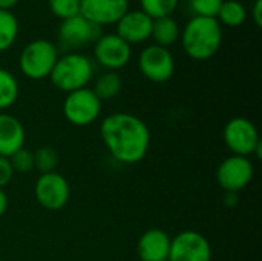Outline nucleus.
<instances>
[{"label": "nucleus", "mask_w": 262, "mask_h": 261, "mask_svg": "<svg viewBox=\"0 0 262 261\" xmlns=\"http://www.w3.org/2000/svg\"><path fill=\"white\" fill-rule=\"evenodd\" d=\"M100 137L107 152L123 165L140 163L150 146L149 126L129 112H114L103 118Z\"/></svg>", "instance_id": "obj_1"}, {"label": "nucleus", "mask_w": 262, "mask_h": 261, "mask_svg": "<svg viewBox=\"0 0 262 261\" xmlns=\"http://www.w3.org/2000/svg\"><path fill=\"white\" fill-rule=\"evenodd\" d=\"M184 52L196 62L212 58L223 43V28L216 18L193 15L180 32Z\"/></svg>", "instance_id": "obj_2"}, {"label": "nucleus", "mask_w": 262, "mask_h": 261, "mask_svg": "<svg viewBox=\"0 0 262 261\" xmlns=\"http://www.w3.org/2000/svg\"><path fill=\"white\" fill-rule=\"evenodd\" d=\"M94 75V66L89 57L78 52H71L58 57L49 78L52 85L66 94L81 88H88Z\"/></svg>", "instance_id": "obj_3"}, {"label": "nucleus", "mask_w": 262, "mask_h": 261, "mask_svg": "<svg viewBox=\"0 0 262 261\" xmlns=\"http://www.w3.org/2000/svg\"><path fill=\"white\" fill-rule=\"evenodd\" d=\"M58 60L57 48L46 38H37L29 42L18 58L20 71L31 80H43L51 75Z\"/></svg>", "instance_id": "obj_4"}, {"label": "nucleus", "mask_w": 262, "mask_h": 261, "mask_svg": "<svg viewBox=\"0 0 262 261\" xmlns=\"http://www.w3.org/2000/svg\"><path fill=\"white\" fill-rule=\"evenodd\" d=\"M223 138L232 155L261 157L262 142L255 123L246 117H233L223 131Z\"/></svg>", "instance_id": "obj_5"}, {"label": "nucleus", "mask_w": 262, "mask_h": 261, "mask_svg": "<svg viewBox=\"0 0 262 261\" xmlns=\"http://www.w3.org/2000/svg\"><path fill=\"white\" fill-rule=\"evenodd\" d=\"M101 103L91 88H81L66 94L63 115L74 126H88L100 117Z\"/></svg>", "instance_id": "obj_6"}, {"label": "nucleus", "mask_w": 262, "mask_h": 261, "mask_svg": "<svg viewBox=\"0 0 262 261\" xmlns=\"http://www.w3.org/2000/svg\"><path fill=\"white\" fill-rule=\"evenodd\" d=\"M34 197L46 211L63 209L71 197L69 182L57 171L40 174L34 185Z\"/></svg>", "instance_id": "obj_7"}, {"label": "nucleus", "mask_w": 262, "mask_h": 261, "mask_svg": "<svg viewBox=\"0 0 262 261\" xmlns=\"http://www.w3.org/2000/svg\"><path fill=\"white\" fill-rule=\"evenodd\" d=\"M255 174V168L250 158L230 155L224 158L216 169V183L224 192L238 194L246 189Z\"/></svg>", "instance_id": "obj_8"}, {"label": "nucleus", "mask_w": 262, "mask_h": 261, "mask_svg": "<svg viewBox=\"0 0 262 261\" xmlns=\"http://www.w3.org/2000/svg\"><path fill=\"white\" fill-rule=\"evenodd\" d=\"M138 68L147 80L154 83H166L175 72V58L169 48L150 45L141 51Z\"/></svg>", "instance_id": "obj_9"}, {"label": "nucleus", "mask_w": 262, "mask_h": 261, "mask_svg": "<svg viewBox=\"0 0 262 261\" xmlns=\"http://www.w3.org/2000/svg\"><path fill=\"white\" fill-rule=\"evenodd\" d=\"M210 242L198 231H183L170 242L167 261H212Z\"/></svg>", "instance_id": "obj_10"}, {"label": "nucleus", "mask_w": 262, "mask_h": 261, "mask_svg": "<svg viewBox=\"0 0 262 261\" xmlns=\"http://www.w3.org/2000/svg\"><path fill=\"white\" fill-rule=\"evenodd\" d=\"M94 57L107 71H117L129 63L132 48L117 34H104L94 42Z\"/></svg>", "instance_id": "obj_11"}, {"label": "nucleus", "mask_w": 262, "mask_h": 261, "mask_svg": "<svg viewBox=\"0 0 262 261\" xmlns=\"http://www.w3.org/2000/svg\"><path fill=\"white\" fill-rule=\"evenodd\" d=\"M129 11V0H80V14L97 26L115 25Z\"/></svg>", "instance_id": "obj_12"}, {"label": "nucleus", "mask_w": 262, "mask_h": 261, "mask_svg": "<svg viewBox=\"0 0 262 261\" xmlns=\"http://www.w3.org/2000/svg\"><path fill=\"white\" fill-rule=\"evenodd\" d=\"M100 37V26L86 20L81 14L61 22L58 38L68 48H83Z\"/></svg>", "instance_id": "obj_13"}, {"label": "nucleus", "mask_w": 262, "mask_h": 261, "mask_svg": "<svg viewBox=\"0 0 262 261\" xmlns=\"http://www.w3.org/2000/svg\"><path fill=\"white\" fill-rule=\"evenodd\" d=\"M152 23H154V20L147 14H144L141 9L127 11L115 23L117 25V35L121 37L129 45L143 43L147 38H150Z\"/></svg>", "instance_id": "obj_14"}, {"label": "nucleus", "mask_w": 262, "mask_h": 261, "mask_svg": "<svg viewBox=\"0 0 262 261\" xmlns=\"http://www.w3.org/2000/svg\"><path fill=\"white\" fill-rule=\"evenodd\" d=\"M170 235L158 228L147 229L138 238L137 254L141 261H167L170 251Z\"/></svg>", "instance_id": "obj_15"}, {"label": "nucleus", "mask_w": 262, "mask_h": 261, "mask_svg": "<svg viewBox=\"0 0 262 261\" xmlns=\"http://www.w3.org/2000/svg\"><path fill=\"white\" fill-rule=\"evenodd\" d=\"M25 128L21 122L6 112H0V157H11L25 148Z\"/></svg>", "instance_id": "obj_16"}, {"label": "nucleus", "mask_w": 262, "mask_h": 261, "mask_svg": "<svg viewBox=\"0 0 262 261\" xmlns=\"http://www.w3.org/2000/svg\"><path fill=\"white\" fill-rule=\"evenodd\" d=\"M180 28L177 20L172 15L155 18L152 23V34L150 37L155 40V45L169 48L180 38Z\"/></svg>", "instance_id": "obj_17"}, {"label": "nucleus", "mask_w": 262, "mask_h": 261, "mask_svg": "<svg viewBox=\"0 0 262 261\" xmlns=\"http://www.w3.org/2000/svg\"><path fill=\"white\" fill-rule=\"evenodd\" d=\"M246 18H247V9L238 0H224L216 15L220 25H226L230 28L241 26L246 22Z\"/></svg>", "instance_id": "obj_18"}, {"label": "nucleus", "mask_w": 262, "mask_h": 261, "mask_svg": "<svg viewBox=\"0 0 262 261\" xmlns=\"http://www.w3.org/2000/svg\"><path fill=\"white\" fill-rule=\"evenodd\" d=\"M121 86H123V82H121V77L118 75V72L107 71L95 80L92 91L101 102H104V100H111V98L117 97L121 91Z\"/></svg>", "instance_id": "obj_19"}, {"label": "nucleus", "mask_w": 262, "mask_h": 261, "mask_svg": "<svg viewBox=\"0 0 262 261\" xmlns=\"http://www.w3.org/2000/svg\"><path fill=\"white\" fill-rule=\"evenodd\" d=\"M18 82L12 72L0 68V111L11 108L18 98Z\"/></svg>", "instance_id": "obj_20"}, {"label": "nucleus", "mask_w": 262, "mask_h": 261, "mask_svg": "<svg viewBox=\"0 0 262 261\" xmlns=\"http://www.w3.org/2000/svg\"><path fill=\"white\" fill-rule=\"evenodd\" d=\"M18 35V20L11 11L0 9V52L8 51Z\"/></svg>", "instance_id": "obj_21"}, {"label": "nucleus", "mask_w": 262, "mask_h": 261, "mask_svg": "<svg viewBox=\"0 0 262 261\" xmlns=\"http://www.w3.org/2000/svg\"><path fill=\"white\" fill-rule=\"evenodd\" d=\"M180 0H140L141 11L147 14L152 20L172 15L177 9Z\"/></svg>", "instance_id": "obj_22"}, {"label": "nucleus", "mask_w": 262, "mask_h": 261, "mask_svg": "<svg viewBox=\"0 0 262 261\" xmlns=\"http://www.w3.org/2000/svg\"><path fill=\"white\" fill-rule=\"evenodd\" d=\"M58 165V154L51 146H41L34 152V169L40 174L54 172Z\"/></svg>", "instance_id": "obj_23"}, {"label": "nucleus", "mask_w": 262, "mask_h": 261, "mask_svg": "<svg viewBox=\"0 0 262 261\" xmlns=\"http://www.w3.org/2000/svg\"><path fill=\"white\" fill-rule=\"evenodd\" d=\"M48 6L49 11L61 20L80 14V0H48Z\"/></svg>", "instance_id": "obj_24"}, {"label": "nucleus", "mask_w": 262, "mask_h": 261, "mask_svg": "<svg viewBox=\"0 0 262 261\" xmlns=\"http://www.w3.org/2000/svg\"><path fill=\"white\" fill-rule=\"evenodd\" d=\"M9 163L12 166L14 174H28L34 169V152L26 148H21L9 157Z\"/></svg>", "instance_id": "obj_25"}, {"label": "nucleus", "mask_w": 262, "mask_h": 261, "mask_svg": "<svg viewBox=\"0 0 262 261\" xmlns=\"http://www.w3.org/2000/svg\"><path fill=\"white\" fill-rule=\"evenodd\" d=\"M223 2L224 0H189V6L192 12L198 17L216 18Z\"/></svg>", "instance_id": "obj_26"}, {"label": "nucleus", "mask_w": 262, "mask_h": 261, "mask_svg": "<svg viewBox=\"0 0 262 261\" xmlns=\"http://www.w3.org/2000/svg\"><path fill=\"white\" fill-rule=\"evenodd\" d=\"M12 177H14V171L9 163V158L0 157V189H5V186L11 183Z\"/></svg>", "instance_id": "obj_27"}, {"label": "nucleus", "mask_w": 262, "mask_h": 261, "mask_svg": "<svg viewBox=\"0 0 262 261\" xmlns=\"http://www.w3.org/2000/svg\"><path fill=\"white\" fill-rule=\"evenodd\" d=\"M252 17H253L256 26H262V0H255L253 9H252Z\"/></svg>", "instance_id": "obj_28"}, {"label": "nucleus", "mask_w": 262, "mask_h": 261, "mask_svg": "<svg viewBox=\"0 0 262 261\" xmlns=\"http://www.w3.org/2000/svg\"><path fill=\"white\" fill-rule=\"evenodd\" d=\"M6 209H8V195L5 189H0V218L5 215Z\"/></svg>", "instance_id": "obj_29"}, {"label": "nucleus", "mask_w": 262, "mask_h": 261, "mask_svg": "<svg viewBox=\"0 0 262 261\" xmlns=\"http://www.w3.org/2000/svg\"><path fill=\"white\" fill-rule=\"evenodd\" d=\"M226 200H224V203L227 205V206H235L236 203H238V194H232V192H226Z\"/></svg>", "instance_id": "obj_30"}, {"label": "nucleus", "mask_w": 262, "mask_h": 261, "mask_svg": "<svg viewBox=\"0 0 262 261\" xmlns=\"http://www.w3.org/2000/svg\"><path fill=\"white\" fill-rule=\"evenodd\" d=\"M20 0H0V9L9 11L12 6H15Z\"/></svg>", "instance_id": "obj_31"}, {"label": "nucleus", "mask_w": 262, "mask_h": 261, "mask_svg": "<svg viewBox=\"0 0 262 261\" xmlns=\"http://www.w3.org/2000/svg\"><path fill=\"white\" fill-rule=\"evenodd\" d=\"M0 261H2V260H0Z\"/></svg>", "instance_id": "obj_32"}]
</instances>
